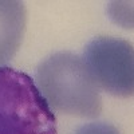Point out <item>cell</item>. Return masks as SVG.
<instances>
[{
    "label": "cell",
    "instance_id": "6da1fadb",
    "mask_svg": "<svg viewBox=\"0 0 134 134\" xmlns=\"http://www.w3.org/2000/svg\"><path fill=\"white\" fill-rule=\"evenodd\" d=\"M35 85L50 107L66 114L97 117L102 110L99 88L85 60L60 51L44 59L36 70Z\"/></svg>",
    "mask_w": 134,
    "mask_h": 134
},
{
    "label": "cell",
    "instance_id": "7a4b0ae2",
    "mask_svg": "<svg viewBox=\"0 0 134 134\" xmlns=\"http://www.w3.org/2000/svg\"><path fill=\"white\" fill-rule=\"evenodd\" d=\"M0 134H58L52 109L26 72L0 67Z\"/></svg>",
    "mask_w": 134,
    "mask_h": 134
},
{
    "label": "cell",
    "instance_id": "3957f363",
    "mask_svg": "<svg viewBox=\"0 0 134 134\" xmlns=\"http://www.w3.org/2000/svg\"><path fill=\"white\" fill-rule=\"evenodd\" d=\"M85 63L97 86L117 97L134 91L133 46L122 39L99 36L85 48Z\"/></svg>",
    "mask_w": 134,
    "mask_h": 134
},
{
    "label": "cell",
    "instance_id": "277c9868",
    "mask_svg": "<svg viewBox=\"0 0 134 134\" xmlns=\"http://www.w3.org/2000/svg\"><path fill=\"white\" fill-rule=\"evenodd\" d=\"M24 30V4L18 0H0V67L14 58Z\"/></svg>",
    "mask_w": 134,
    "mask_h": 134
},
{
    "label": "cell",
    "instance_id": "5b68a950",
    "mask_svg": "<svg viewBox=\"0 0 134 134\" xmlns=\"http://www.w3.org/2000/svg\"><path fill=\"white\" fill-rule=\"evenodd\" d=\"M75 134H119L118 129L105 122H91L76 129Z\"/></svg>",
    "mask_w": 134,
    "mask_h": 134
}]
</instances>
